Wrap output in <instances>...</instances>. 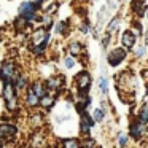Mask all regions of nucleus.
<instances>
[{
	"instance_id": "1",
	"label": "nucleus",
	"mask_w": 148,
	"mask_h": 148,
	"mask_svg": "<svg viewBox=\"0 0 148 148\" xmlns=\"http://www.w3.org/2000/svg\"><path fill=\"white\" fill-rule=\"evenodd\" d=\"M35 13H37V2H24V3H21L19 14L27 21V23L32 21V19H35L37 18Z\"/></svg>"
},
{
	"instance_id": "2",
	"label": "nucleus",
	"mask_w": 148,
	"mask_h": 148,
	"mask_svg": "<svg viewBox=\"0 0 148 148\" xmlns=\"http://www.w3.org/2000/svg\"><path fill=\"white\" fill-rule=\"evenodd\" d=\"M3 99L5 103H7L8 110H14V105H16V94H14L13 89V83H5L3 84Z\"/></svg>"
},
{
	"instance_id": "3",
	"label": "nucleus",
	"mask_w": 148,
	"mask_h": 148,
	"mask_svg": "<svg viewBox=\"0 0 148 148\" xmlns=\"http://www.w3.org/2000/svg\"><path fill=\"white\" fill-rule=\"evenodd\" d=\"M124 58H126V49L124 48H115V51L108 56V64L116 67V65H119L121 61H124Z\"/></svg>"
},
{
	"instance_id": "4",
	"label": "nucleus",
	"mask_w": 148,
	"mask_h": 148,
	"mask_svg": "<svg viewBox=\"0 0 148 148\" xmlns=\"http://www.w3.org/2000/svg\"><path fill=\"white\" fill-rule=\"evenodd\" d=\"M77 84H78L80 92H88V89H89V86H91V77H89V73L81 72V73L77 77Z\"/></svg>"
},
{
	"instance_id": "5",
	"label": "nucleus",
	"mask_w": 148,
	"mask_h": 148,
	"mask_svg": "<svg viewBox=\"0 0 148 148\" xmlns=\"http://www.w3.org/2000/svg\"><path fill=\"white\" fill-rule=\"evenodd\" d=\"M16 134V127L13 124H8V123H2L0 126V137L2 140H8V138H13Z\"/></svg>"
},
{
	"instance_id": "6",
	"label": "nucleus",
	"mask_w": 148,
	"mask_h": 148,
	"mask_svg": "<svg viewBox=\"0 0 148 148\" xmlns=\"http://www.w3.org/2000/svg\"><path fill=\"white\" fill-rule=\"evenodd\" d=\"M80 127H81V132L83 134H86V132H89V129L92 127V119L89 118V116L86 115V113H81V121H80Z\"/></svg>"
},
{
	"instance_id": "7",
	"label": "nucleus",
	"mask_w": 148,
	"mask_h": 148,
	"mask_svg": "<svg viewBox=\"0 0 148 148\" xmlns=\"http://www.w3.org/2000/svg\"><path fill=\"white\" fill-rule=\"evenodd\" d=\"M134 43H135V35L131 30H126L123 34V45H124V48H131V46H134Z\"/></svg>"
},
{
	"instance_id": "8",
	"label": "nucleus",
	"mask_w": 148,
	"mask_h": 148,
	"mask_svg": "<svg viewBox=\"0 0 148 148\" xmlns=\"http://www.w3.org/2000/svg\"><path fill=\"white\" fill-rule=\"evenodd\" d=\"M142 132H143V124L140 123H132L131 124V135L134 138H140Z\"/></svg>"
},
{
	"instance_id": "9",
	"label": "nucleus",
	"mask_w": 148,
	"mask_h": 148,
	"mask_svg": "<svg viewBox=\"0 0 148 148\" xmlns=\"http://www.w3.org/2000/svg\"><path fill=\"white\" fill-rule=\"evenodd\" d=\"M27 103L30 107H35V105H40V97L35 94L34 89H29V94H27Z\"/></svg>"
},
{
	"instance_id": "10",
	"label": "nucleus",
	"mask_w": 148,
	"mask_h": 148,
	"mask_svg": "<svg viewBox=\"0 0 148 148\" xmlns=\"http://www.w3.org/2000/svg\"><path fill=\"white\" fill-rule=\"evenodd\" d=\"M53 97H49V96H43V97H40V105L42 107H45V108H48V107H51L53 105Z\"/></svg>"
},
{
	"instance_id": "11",
	"label": "nucleus",
	"mask_w": 148,
	"mask_h": 148,
	"mask_svg": "<svg viewBox=\"0 0 148 148\" xmlns=\"http://www.w3.org/2000/svg\"><path fill=\"white\" fill-rule=\"evenodd\" d=\"M14 86H16L18 89H24V88H26V78H24L21 73L18 75L16 81H14Z\"/></svg>"
},
{
	"instance_id": "12",
	"label": "nucleus",
	"mask_w": 148,
	"mask_h": 148,
	"mask_svg": "<svg viewBox=\"0 0 148 148\" xmlns=\"http://www.w3.org/2000/svg\"><path fill=\"white\" fill-rule=\"evenodd\" d=\"M140 121H142V123H148V105H143V107H142Z\"/></svg>"
},
{
	"instance_id": "13",
	"label": "nucleus",
	"mask_w": 148,
	"mask_h": 148,
	"mask_svg": "<svg viewBox=\"0 0 148 148\" xmlns=\"http://www.w3.org/2000/svg\"><path fill=\"white\" fill-rule=\"evenodd\" d=\"M32 89L35 91V94H37L38 97H43V96H45V91H43V86H42L40 83H35V84H34V88H32Z\"/></svg>"
},
{
	"instance_id": "14",
	"label": "nucleus",
	"mask_w": 148,
	"mask_h": 148,
	"mask_svg": "<svg viewBox=\"0 0 148 148\" xmlns=\"http://www.w3.org/2000/svg\"><path fill=\"white\" fill-rule=\"evenodd\" d=\"M61 83H62V78H51V80L48 81V84H49L48 88H59Z\"/></svg>"
},
{
	"instance_id": "15",
	"label": "nucleus",
	"mask_w": 148,
	"mask_h": 148,
	"mask_svg": "<svg viewBox=\"0 0 148 148\" xmlns=\"http://www.w3.org/2000/svg\"><path fill=\"white\" fill-rule=\"evenodd\" d=\"M99 89L102 91L103 94L107 92V78L105 77H102V78H99Z\"/></svg>"
},
{
	"instance_id": "16",
	"label": "nucleus",
	"mask_w": 148,
	"mask_h": 148,
	"mask_svg": "<svg viewBox=\"0 0 148 148\" xmlns=\"http://www.w3.org/2000/svg\"><path fill=\"white\" fill-rule=\"evenodd\" d=\"M80 51H81V46L78 45V43H72V45H70V53H72V56H77Z\"/></svg>"
},
{
	"instance_id": "17",
	"label": "nucleus",
	"mask_w": 148,
	"mask_h": 148,
	"mask_svg": "<svg viewBox=\"0 0 148 148\" xmlns=\"http://www.w3.org/2000/svg\"><path fill=\"white\" fill-rule=\"evenodd\" d=\"M118 142H119V145H121V147H126V145H127V135L126 134H121L118 137Z\"/></svg>"
},
{
	"instance_id": "18",
	"label": "nucleus",
	"mask_w": 148,
	"mask_h": 148,
	"mask_svg": "<svg viewBox=\"0 0 148 148\" xmlns=\"http://www.w3.org/2000/svg\"><path fill=\"white\" fill-rule=\"evenodd\" d=\"M42 115H34V118H32V124L34 126H40L42 124Z\"/></svg>"
},
{
	"instance_id": "19",
	"label": "nucleus",
	"mask_w": 148,
	"mask_h": 148,
	"mask_svg": "<svg viewBox=\"0 0 148 148\" xmlns=\"http://www.w3.org/2000/svg\"><path fill=\"white\" fill-rule=\"evenodd\" d=\"M116 27H118V18H113L112 23L108 24V32H112V30L116 29Z\"/></svg>"
},
{
	"instance_id": "20",
	"label": "nucleus",
	"mask_w": 148,
	"mask_h": 148,
	"mask_svg": "<svg viewBox=\"0 0 148 148\" xmlns=\"http://www.w3.org/2000/svg\"><path fill=\"white\" fill-rule=\"evenodd\" d=\"M94 118H96V121H102L103 119V112L102 110H96V112H94Z\"/></svg>"
},
{
	"instance_id": "21",
	"label": "nucleus",
	"mask_w": 148,
	"mask_h": 148,
	"mask_svg": "<svg viewBox=\"0 0 148 148\" xmlns=\"http://www.w3.org/2000/svg\"><path fill=\"white\" fill-rule=\"evenodd\" d=\"M64 145L65 147H78V140H64Z\"/></svg>"
},
{
	"instance_id": "22",
	"label": "nucleus",
	"mask_w": 148,
	"mask_h": 148,
	"mask_svg": "<svg viewBox=\"0 0 148 148\" xmlns=\"http://www.w3.org/2000/svg\"><path fill=\"white\" fill-rule=\"evenodd\" d=\"M73 64H75V62H73V59H72V58L65 59V67H67V69H72V67H73Z\"/></svg>"
},
{
	"instance_id": "23",
	"label": "nucleus",
	"mask_w": 148,
	"mask_h": 148,
	"mask_svg": "<svg viewBox=\"0 0 148 148\" xmlns=\"http://www.w3.org/2000/svg\"><path fill=\"white\" fill-rule=\"evenodd\" d=\"M56 8H58V3H53L51 7H48V8H46V11H48V13H54V11H56Z\"/></svg>"
},
{
	"instance_id": "24",
	"label": "nucleus",
	"mask_w": 148,
	"mask_h": 148,
	"mask_svg": "<svg viewBox=\"0 0 148 148\" xmlns=\"http://www.w3.org/2000/svg\"><path fill=\"white\" fill-rule=\"evenodd\" d=\"M83 145H84V147H92L94 142L92 140H86V142H83Z\"/></svg>"
},
{
	"instance_id": "25",
	"label": "nucleus",
	"mask_w": 148,
	"mask_h": 148,
	"mask_svg": "<svg viewBox=\"0 0 148 148\" xmlns=\"http://www.w3.org/2000/svg\"><path fill=\"white\" fill-rule=\"evenodd\" d=\"M143 53H145V49H143V48L137 49V56H143Z\"/></svg>"
},
{
	"instance_id": "26",
	"label": "nucleus",
	"mask_w": 148,
	"mask_h": 148,
	"mask_svg": "<svg viewBox=\"0 0 148 148\" xmlns=\"http://www.w3.org/2000/svg\"><path fill=\"white\" fill-rule=\"evenodd\" d=\"M42 2H43V0H37V3H38V5H40V3H42Z\"/></svg>"
}]
</instances>
